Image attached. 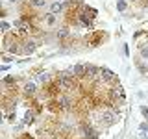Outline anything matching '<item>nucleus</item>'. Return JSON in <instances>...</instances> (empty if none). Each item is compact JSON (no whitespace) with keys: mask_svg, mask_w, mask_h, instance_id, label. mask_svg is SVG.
Listing matches in <instances>:
<instances>
[{"mask_svg":"<svg viewBox=\"0 0 148 139\" xmlns=\"http://www.w3.org/2000/svg\"><path fill=\"white\" fill-rule=\"evenodd\" d=\"M126 9H128V4L124 2V0H119V2H117V11L124 13V11H126Z\"/></svg>","mask_w":148,"mask_h":139,"instance_id":"10","label":"nucleus"},{"mask_svg":"<svg viewBox=\"0 0 148 139\" xmlns=\"http://www.w3.org/2000/svg\"><path fill=\"white\" fill-rule=\"evenodd\" d=\"M9 2H17V0H9Z\"/></svg>","mask_w":148,"mask_h":139,"instance_id":"18","label":"nucleus"},{"mask_svg":"<svg viewBox=\"0 0 148 139\" xmlns=\"http://www.w3.org/2000/svg\"><path fill=\"white\" fill-rule=\"evenodd\" d=\"M141 113H143V117L148 120V106H141Z\"/></svg>","mask_w":148,"mask_h":139,"instance_id":"14","label":"nucleus"},{"mask_svg":"<svg viewBox=\"0 0 148 139\" xmlns=\"http://www.w3.org/2000/svg\"><path fill=\"white\" fill-rule=\"evenodd\" d=\"M37 82L39 83H48L50 82V74L48 72H41L39 76H37Z\"/></svg>","mask_w":148,"mask_h":139,"instance_id":"8","label":"nucleus"},{"mask_svg":"<svg viewBox=\"0 0 148 139\" xmlns=\"http://www.w3.org/2000/svg\"><path fill=\"white\" fill-rule=\"evenodd\" d=\"M71 72H72V74H83V72H85V65H83V63H76V65L71 69Z\"/></svg>","mask_w":148,"mask_h":139,"instance_id":"7","label":"nucleus"},{"mask_svg":"<svg viewBox=\"0 0 148 139\" xmlns=\"http://www.w3.org/2000/svg\"><path fill=\"white\" fill-rule=\"evenodd\" d=\"M59 2H63V0H59Z\"/></svg>","mask_w":148,"mask_h":139,"instance_id":"19","label":"nucleus"},{"mask_svg":"<svg viewBox=\"0 0 148 139\" xmlns=\"http://www.w3.org/2000/svg\"><path fill=\"white\" fill-rule=\"evenodd\" d=\"M45 22H46L48 26H54V24H56V15H54V13H46Z\"/></svg>","mask_w":148,"mask_h":139,"instance_id":"9","label":"nucleus"},{"mask_svg":"<svg viewBox=\"0 0 148 139\" xmlns=\"http://www.w3.org/2000/svg\"><path fill=\"white\" fill-rule=\"evenodd\" d=\"M32 4L35 8H43V6H46V0H32Z\"/></svg>","mask_w":148,"mask_h":139,"instance_id":"12","label":"nucleus"},{"mask_svg":"<svg viewBox=\"0 0 148 139\" xmlns=\"http://www.w3.org/2000/svg\"><path fill=\"white\" fill-rule=\"evenodd\" d=\"M96 72H100V69L96 67V65H91V63L85 65V74H89V76H95Z\"/></svg>","mask_w":148,"mask_h":139,"instance_id":"5","label":"nucleus"},{"mask_svg":"<svg viewBox=\"0 0 148 139\" xmlns=\"http://www.w3.org/2000/svg\"><path fill=\"white\" fill-rule=\"evenodd\" d=\"M8 30H9V22L8 21H2V32H4V34H8Z\"/></svg>","mask_w":148,"mask_h":139,"instance_id":"16","label":"nucleus"},{"mask_svg":"<svg viewBox=\"0 0 148 139\" xmlns=\"http://www.w3.org/2000/svg\"><path fill=\"white\" fill-rule=\"evenodd\" d=\"M100 74H102V78H104L106 82H113V83H117V76H115V72H111L108 67H100Z\"/></svg>","mask_w":148,"mask_h":139,"instance_id":"2","label":"nucleus"},{"mask_svg":"<svg viewBox=\"0 0 148 139\" xmlns=\"http://www.w3.org/2000/svg\"><path fill=\"white\" fill-rule=\"evenodd\" d=\"M32 120H34V111L28 109V111H26V115H24V124H30Z\"/></svg>","mask_w":148,"mask_h":139,"instance_id":"11","label":"nucleus"},{"mask_svg":"<svg viewBox=\"0 0 148 139\" xmlns=\"http://www.w3.org/2000/svg\"><path fill=\"white\" fill-rule=\"evenodd\" d=\"M24 91H26V95H34V93L37 91L35 83H34V82H26V83H24Z\"/></svg>","mask_w":148,"mask_h":139,"instance_id":"6","label":"nucleus"},{"mask_svg":"<svg viewBox=\"0 0 148 139\" xmlns=\"http://www.w3.org/2000/svg\"><path fill=\"white\" fill-rule=\"evenodd\" d=\"M100 119H102V122H104L106 126H111V124L115 122V111L104 109V111H102V115H100Z\"/></svg>","mask_w":148,"mask_h":139,"instance_id":"1","label":"nucleus"},{"mask_svg":"<svg viewBox=\"0 0 148 139\" xmlns=\"http://www.w3.org/2000/svg\"><path fill=\"white\" fill-rule=\"evenodd\" d=\"M63 9H65V4L59 2V0H54V2L48 6V13H54V15H58V13H61Z\"/></svg>","mask_w":148,"mask_h":139,"instance_id":"3","label":"nucleus"},{"mask_svg":"<svg viewBox=\"0 0 148 139\" xmlns=\"http://www.w3.org/2000/svg\"><path fill=\"white\" fill-rule=\"evenodd\" d=\"M58 35H59V37H67V35H69V30H67V28H63V30L58 32Z\"/></svg>","mask_w":148,"mask_h":139,"instance_id":"17","label":"nucleus"},{"mask_svg":"<svg viewBox=\"0 0 148 139\" xmlns=\"http://www.w3.org/2000/svg\"><path fill=\"white\" fill-rule=\"evenodd\" d=\"M35 48H37V43H35V41H26L24 46H22V52H24V54H34Z\"/></svg>","mask_w":148,"mask_h":139,"instance_id":"4","label":"nucleus"},{"mask_svg":"<svg viewBox=\"0 0 148 139\" xmlns=\"http://www.w3.org/2000/svg\"><path fill=\"white\" fill-rule=\"evenodd\" d=\"M139 128H141V132H143V133H146V132H148V120L141 122V126H139Z\"/></svg>","mask_w":148,"mask_h":139,"instance_id":"15","label":"nucleus"},{"mask_svg":"<svg viewBox=\"0 0 148 139\" xmlns=\"http://www.w3.org/2000/svg\"><path fill=\"white\" fill-rule=\"evenodd\" d=\"M141 58L143 59H148V45L146 46H141Z\"/></svg>","mask_w":148,"mask_h":139,"instance_id":"13","label":"nucleus"}]
</instances>
